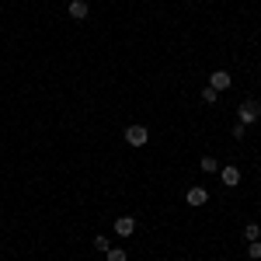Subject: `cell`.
I'll use <instances>...</instances> for the list:
<instances>
[{
	"label": "cell",
	"instance_id": "obj_1",
	"mask_svg": "<svg viewBox=\"0 0 261 261\" xmlns=\"http://www.w3.org/2000/svg\"><path fill=\"white\" fill-rule=\"evenodd\" d=\"M261 119V101H244L241 105V125H254Z\"/></svg>",
	"mask_w": 261,
	"mask_h": 261
},
{
	"label": "cell",
	"instance_id": "obj_2",
	"mask_svg": "<svg viewBox=\"0 0 261 261\" xmlns=\"http://www.w3.org/2000/svg\"><path fill=\"white\" fill-rule=\"evenodd\" d=\"M146 140H150V129L146 125H129L125 129V143L129 146H146Z\"/></svg>",
	"mask_w": 261,
	"mask_h": 261
},
{
	"label": "cell",
	"instance_id": "obj_3",
	"mask_svg": "<svg viewBox=\"0 0 261 261\" xmlns=\"http://www.w3.org/2000/svg\"><path fill=\"white\" fill-rule=\"evenodd\" d=\"M230 84H233V77H230L226 70H216V73H209V87H213V91H226Z\"/></svg>",
	"mask_w": 261,
	"mask_h": 261
},
{
	"label": "cell",
	"instance_id": "obj_4",
	"mask_svg": "<svg viewBox=\"0 0 261 261\" xmlns=\"http://www.w3.org/2000/svg\"><path fill=\"white\" fill-rule=\"evenodd\" d=\"M87 14H91L87 0H70V18L73 21H87Z\"/></svg>",
	"mask_w": 261,
	"mask_h": 261
},
{
	"label": "cell",
	"instance_id": "obj_5",
	"mask_svg": "<svg viewBox=\"0 0 261 261\" xmlns=\"http://www.w3.org/2000/svg\"><path fill=\"white\" fill-rule=\"evenodd\" d=\"M185 202H188V205H205V202H209V192H205V188H188V192H185Z\"/></svg>",
	"mask_w": 261,
	"mask_h": 261
},
{
	"label": "cell",
	"instance_id": "obj_6",
	"mask_svg": "<svg viewBox=\"0 0 261 261\" xmlns=\"http://www.w3.org/2000/svg\"><path fill=\"white\" fill-rule=\"evenodd\" d=\"M133 230H136V220H133V216H119V220H115V233H119V237H129Z\"/></svg>",
	"mask_w": 261,
	"mask_h": 261
},
{
	"label": "cell",
	"instance_id": "obj_7",
	"mask_svg": "<svg viewBox=\"0 0 261 261\" xmlns=\"http://www.w3.org/2000/svg\"><path fill=\"white\" fill-rule=\"evenodd\" d=\"M220 174H223V185H226V188H237V185H241V171H237V167H223Z\"/></svg>",
	"mask_w": 261,
	"mask_h": 261
},
{
	"label": "cell",
	"instance_id": "obj_8",
	"mask_svg": "<svg viewBox=\"0 0 261 261\" xmlns=\"http://www.w3.org/2000/svg\"><path fill=\"white\" fill-rule=\"evenodd\" d=\"M199 167L205 171V174H216V171H220V161H216V157H202Z\"/></svg>",
	"mask_w": 261,
	"mask_h": 261
},
{
	"label": "cell",
	"instance_id": "obj_9",
	"mask_svg": "<svg viewBox=\"0 0 261 261\" xmlns=\"http://www.w3.org/2000/svg\"><path fill=\"white\" fill-rule=\"evenodd\" d=\"M105 258H108V261H129V254H125V247H108Z\"/></svg>",
	"mask_w": 261,
	"mask_h": 261
},
{
	"label": "cell",
	"instance_id": "obj_10",
	"mask_svg": "<svg viewBox=\"0 0 261 261\" xmlns=\"http://www.w3.org/2000/svg\"><path fill=\"white\" fill-rule=\"evenodd\" d=\"M220 101V91H213V87H202V105H216Z\"/></svg>",
	"mask_w": 261,
	"mask_h": 261
},
{
	"label": "cell",
	"instance_id": "obj_11",
	"mask_svg": "<svg viewBox=\"0 0 261 261\" xmlns=\"http://www.w3.org/2000/svg\"><path fill=\"white\" fill-rule=\"evenodd\" d=\"M244 237H247V241H258V237H261V226H258V223H247V226H244Z\"/></svg>",
	"mask_w": 261,
	"mask_h": 261
},
{
	"label": "cell",
	"instance_id": "obj_12",
	"mask_svg": "<svg viewBox=\"0 0 261 261\" xmlns=\"http://www.w3.org/2000/svg\"><path fill=\"white\" fill-rule=\"evenodd\" d=\"M247 258H251V261L261 258V241H247Z\"/></svg>",
	"mask_w": 261,
	"mask_h": 261
},
{
	"label": "cell",
	"instance_id": "obj_13",
	"mask_svg": "<svg viewBox=\"0 0 261 261\" xmlns=\"http://www.w3.org/2000/svg\"><path fill=\"white\" fill-rule=\"evenodd\" d=\"M94 247H98L101 254H105V251H108V247H112V244H108V237H101V233H98V237H94Z\"/></svg>",
	"mask_w": 261,
	"mask_h": 261
},
{
	"label": "cell",
	"instance_id": "obj_14",
	"mask_svg": "<svg viewBox=\"0 0 261 261\" xmlns=\"http://www.w3.org/2000/svg\"><path fill=\"white\" fill-rule=\"evenodd\" d=\"M230 133H233V140H244V133H247V125H241V122H237V125H233Z\"/></svg>",
	"mask_w": 261,
	"mask_h": 261
}]
</instances>
